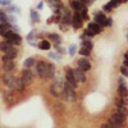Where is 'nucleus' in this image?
Here are the masks:
<instances>
[{
	"label": "nucleus",
	"mask_w": 128,
	"mask_h": 128,
	"mask_svg": "<svg viewBox=\"0 0 128 128\" xmlns=\"http://www.w3.org/2000/svg\"><path fill=\"white\" fill-rule=\"evenodd\" d=\"M14 80H16V77L10 72H5L3 76H2L3 84H4V86H6V87H9L12 91H14Z\"/></svg>",
	"instance_id": "nucleus-1"
},
{
	"label": "nucleus",
	"mask_w": 128,
	"mask_h": 128,
	"mask_svg": "<svg viewBox=\"0 0 128 128\" xmlns=\"http://www.w3.org/2000/svg\"><path fill=\"white\" fill-rule=\"evenodd\" d=\"M36 73L37 76L42 80H45L48 76V64L44 60H38L36 63Z\"/></svg>",
	"instance_id": "nucleus-2"
},
{
	"label": "nucleus",
	"mask_w": 128,
	"mask_h": 128,
	"mask_svg": "<svg viewBox=\"0 0 128 128\" xmlns=\"http://www.w3.org/2000/svg\"><path fill=\"white\" fill-rule=\"evenodd\" d=\"M66 82L69 83V86H70L72 88H74V90L77 88V82H78V81L76 80V77H74L73 68H70V67H67V68H66Z\"/></svg>",
	"instance_id": "nucleus-3"
},
{
	"label": "nucleus",
	"mask_w": 128,
	"mask_h": 128,
	"mask_svg": "<svg viewBox=\"0 0 128 128\" xmlns=\"http://www.w3.org/2000/svg\"><path fill=\"white\" fill-rule=\"evenodd\" d=\"M20 78H22V81L24 82L26 86H30V84L34 82L35 73H34V70H31L30 68H24L22 70V76H20Z\"/></svg>",
	"instance_id": "nucleus-4"
},
{
	"label": "nucleus",
	"mask_w": 128,
	"mask_h": 128,
	"mask_svg": "<svg viewBox=\"0 0 128 128\" xmlns=\"http://www.w3.org/2000/svg\"><path fill=\"white\" fill-rule=\"evenodd\" d=\"M124 120H126V116H124L122 113H119V112H116L115 114H113V115L110 116V119H109V122L113 123V124L116 126V127H120V126L124 123Z\"/></svg>",
	"instance_id": "nucleus-5"
},
{
	"label": "nucleus",
	"mask_w": 128,
	"mask_h": 128,
	"mask_svg": "<svg viewBox=\"0 0 128 128\" xmlns=\"http://www.w3.org/2000/svg\"><path fill=\"white\" fill-rule=\"evenodd\" d=\"M72 26H73L74 30H80L83 26V19H82V17L78 12H76L72 16Z\"/></svg>",
	"instance_id": "nucleus-6"
},
{
	"label": "nucleus",
	"mask_w": 128,
	"mask_h": 128,
	"mask_svg": "<svg viewBox=\"0 0 128 128\" xmlns=\"http://www.w3.org/2000/svg\"><path fill=\"white\" fill-rule=\"evenodd\" d=\"M18 55V50L16 48H12V49H9L6 52H4V55L2 56V60L5 62V60H14Z\"/></svg>",
	"instance_id": "nucleus-7"
},
{
	"label": "nucleus",
	"mask_w": 128,
	"mask_h": 128,
	"mask_svg": "<svg viewBox=\"0 0 128 128\" xmlns=\"http://www.w3.org/2000/svg\"><path fill=\"white\" fill-rule=\"evenodd\" d=\"M77 67L83 72H88L91 69V63L87 60V58H81L77 60Z\"/></svg>",
	"instance_id": "nucleus-8"
},
{
	"label": "nucleus",
	"mask_w": 128,
	"mask_h": 128,
	"mask_svg": "<svg viewBox=\"0 0 128 128\" xmlns=\"http://www.w3.org/2000/svg\"><path fill=\"white\" fill-rule=\"evenodd\" d=\"M94 20L96 23H99L101 27H105V20H106V16L102 10H98L95 13V17H94Z\"/></svg>",
	"instance_id": "nucleus-9"
},
{
	"label": "nucleus",
	"mask_w": 128,
	"mask_h": 128,
	"mask_svg": "<svg viewBox=\"0 0 128 128\" xmlns=\"http://www.w3.org/2000/svg\"><path fill=\"white\" fill-rule=\"evenodd\" d=\"M73 74L74 77H76V80L81 83H84L86 82V74H84V72L82 69H80L78 67L77 68H73Z\"/></svg>",
	"instance_id": "nucleus-10"
},
{
	"label": "nucleus",
	"mask_w": 128,
	"mask_h": 128,
	"mask_svg": "<svg viewBox=\"0 0 128 128\" xmlns=\"http://www.w3.org/2000/svg\"><path fill=\"white\" fill-rule=\"evenodd\" d=\"M62 90L63 88L59 86L58 83H54V84H51V86H50V95L52 96V98H60Z\"/></svg>",
	"instance_id": "nucleus-11"
},
{
	"label": "nucleus",
	"mask_w": 128,
	"mask_h": 128,
	"mask_svg": "<svg viewBox=\"0 0 128 128\" xmlns=\"http://www.w3.org/2000/svg\"><path fill=\"white\" fill-rule=\"evenodd\" d=\"M87 28L90 31H92L95 35H99V34H101V32H102V27L99 23H96V22H90L87 24Z\"/></svg>",
	"instance_id": "nucleus-12"
},
{
	"label": "nucleus",
	"mask_w": 128,
	"mask_h": 128,
	"mask_svg": "<svg viewBox=\"0 0 128 128\" xmlns=\"http://www.w3.org/2000/svg\"><path fill=\"white\" fill-rule=\"evenodd\" d=\"M3 99H4V101L6 102V104H12V102H14V99H16V96H14V92L10 90V91H5L4 94H3Z\"/></svg>",
	"instance_id": "nucleus-13"
},
{
	"label": "nucleus",
	"mask_w": 128,
	"mask_h": 128,
	"mask_svg": "<svg viewBox=\"0 0 128 128\" xmlns=\"http://www.w3.org/2000/svg\"><path fill=\"white\" fill-rule=\"evenodd\" d=\"M55 73H56L55 64H54V63H49V64H48V76H46V78H49V80L54 78V77H55Z\"/></svg>",
	"instance_id": "nucleus-14"
},
{
	"label": "nucleus",
	"mask_w": 128,
	"mask_h": 128,
	"mask_svg": "<svg viewBox=\"0 0 128 128\" xmlns=\"http://www.w3.org/2000/svg\"><path fill=\"white\" fill-rule=\"evenodd\" d=\"M24 87H26V84L22 81V78L16 77V80H14V91H23Z\"/></svg>",
	"instance_id": "nucleus-15"
},
{
	"label": "nucleus",
	"mask_w": 128,
	"mask_h": 128,
	"mask_svg": "<svg viewBox=\"0 0 128 128\" xmlns=\"http://www.w3.org/2000/svg\"><path fill=\"white\" fill-rule=\"evenodd\" d=\"M16 68V63L13 60H5L3 62V69L5 72H12Z\"/></svg>",
	"instance_id": "nucleus-16"
},
{
	"label": "nucleus",
	"mask_w": 128,
	"mask_h": 128,
	"mask_svg": "<svg viewBox=\"0 0 128 128\" xmlns=\"http://www.w3.org/2000/svg\"><path fill=\"white\" fill-rule=\"evenodd\" d=\"M69 4H70V8L74 10V12H80V10L84 6V5L80 2V0H70Z\"/></svg>",
	"instance_id": "nucleus-17"
},
{
	"label": "nucleus",
	"mask_w": 128,
	"mask_h": 128,
	"mask_svg": "<svg viewBox=\"0 0 128 128\" xmlns=\"http://www.w3.org/2000/svg\"><path fill=\"white\" fill-rule=\"evenodd\" d=\"M48 40L49 41H52L54 42V45H60L62 44V38L58 34H49L48 35Z\"/></svg>",
	"instance_id": "nucleus-18"
},
{
	"label": "nucleus",
	"mask_w": 128,
	"mask_h": 128,
	"mask_svg": "<svg viewBox=\"0 0 128 128\" xmlns=\"http://www.w3.org/2000/svg\"><path fill=\"white\" fill-rule=\"evenodd\" d=\"M37 46H38V49H41V50H46V51H48V50L51 49V42L45 38V40H41L40 44H38Z\"/></svg>",
	"instance_id": "nucleus-19"
},
{
	"label": "nucleus",
	"mask_w": 128,
	"mask_h": 128,
	"mask_svg": "<svg viewBox=\"0 0 128 128\" xmlns=\"http://www.w3.org/2000/svg\"><path fill=\"white\" fill-rule=\"evenodd\" d=\"M118 95H119V98H128V88L126 84L118 86Z\"/></svg>",
	"instance_id": "nucleus-20"
},
{
	"label": "nucleus",
	"mask_w": 128,
	"mask_h": 128,
	"mask_svg": "<svg viewBox=\"0 0 128 128\" xmlns=\"http://www.w3.org/2000/svg\"><path fill=\"white\" fill-rule=\"evenodd\" d=\"M23 66L24 68H31V67H35L36 66V59L35 58H27L24 62H23Z\"/></svg>",
	"instance_id": "nucleus-21"
},
{
	"label": "nucleus",
	"mask_w": 128,
	"mask_h": 128,
	"mask_svg": "<svg viewBox=\"0 0 128 128\" xmlns=\"http://www.w3.org/2000/svg\"><path fill=\"white\" fill-rule=\"evenodd\" d=\"M12 48H13V45H10L6 40L0 42V51H3V52H6L9 49H12Z\"/></svg>",
	"instance_id": "nucleus-22"
},
{
	"label": "nucleus",
	"mask_w": 128,
	"mask_h": 128,
	"mask_svg": "<svg viewBox=\"0 0 128 128\" xmlns=\"http://www.w3.org/2000/svg\"><path fill=\"white\" fill-rule=\"evenodd\" d=\"M48 56H49L50 59H52V60H55V62H56V60H58V62H60V60H62V58H63V56H62V54H59L58 51H50L49 54H48Z\"/></svg>",
	"instance_id": "nucleus-23"
},
{
	"label": "nucleus",
	"mask_w": 128,
	"mask_h": 128,
	"mask_svg": "<svg viewBox=\"0 0 128 128\" xmlns=\"http://www.w3.org/2000/svg\"><path fill=\"white\" fill-rule=\"evenodd\" d=\"M78 13L81 14V17H82V19H83V22H87V20H90V18H88V12H87V6H83Z\"/></svg>",
	"instance_id": "nucleus-24"
},
{
	"label": "nucleus",
	"mask_w": 128,
	"mask_h": 128,
	"mask_svg": "<svg viewBox=\"0 0 128 128\" xmlns=\"http://www.w3.org/2000/svg\"><path fill=\"white\" fill-rule=\"evenodd\" d=\"M81 46H82V48H86V49H88V50H92L94 44H92V41H90L88 38H86V40H83V41L81 42Z\"/></svg>",
	"instance_id": "nucleus-25"
},
{
	"label": "nucleus",
	"mask_w": 128,
	"mask_h": 128,
	"mask_svg": "<svg viewBox=\"0 0 128 128\" xmlns=\"http://www.w3.org/2000/svg\"><path fill=\"white\" fill-rule=\"evenodd\" d=\"M78 54L82 55V56H84V58H87V56H90V54H91V50H88V49H86V48H81V49L78 50Z\"/></svg>",
	"instance_id": "nucleus-26"
},
{
	"label": "nucleus",
	"mask_w": 128,
	"mask_h": 128,
	"mask_svg": "<svg viewBox=\"0 0 128 128\" xmlns=\"http://www.w3.org/2000/svg\"><path fill=\"white\" fill-rule=\"evenodd\" d=\"M31 18L34 22H40V14L36 12L35 9H31Z\"/></svg>",
	"instance_id": "nucleus-27"
},
{
	"label": "nucleus",
	"mask_w": 128,
	"mask_h": 128,
	"mask_svg": "<svg viewBox=\"0 0 128 128\" xmlns=\"http://www.w3.org/2000/svg\"><path fill=\"white\" fill-rule=\"evenodd\" d=\"M8 16L5 14L4 10H0V23H8Z\"/></svg>",
	"instance_id": "nucleus-28"
},
{
	"label": "nucleus",
	"mask_w": 128,
	"mask_h": 128,
	"mask_svg": "<svg viewBox=\"0 0 128 128\" xmlns=\"http://www.w3.org/2000/svg\"><path fill=\"white\" fill-rule=\"evenodd\" d=\"M76 51H77V46H76V45H69V48H68V54H69L70 56H74Z\"/></svg>",
	"instance_id": "nucleus-29"
},
{
	"label": "nucleus",
	"mask_w": 128,
	"mask_h": 128,
	"mask_svg": "<svg viewBox=\"0 0 128 128\" xmlns=\"http://www.w3.org/2000/svg\"><path fill=\"white\" fill-rule=\"evenodd\" d=\"M123 3V0H110V2H109V4H110V6L114 9V8H116V6H118V5H120Z\"/></svg>",
	"instance_id": "nucleus-30"
},
{
	"label": "nucleus",
	"mask_w": 128,
	"mask_h": 128,
	"mask_svg": "<svg viewBox=\"0 0 128 128\" xmlns=\"http://www.w3.org/2000/svg\"><path fill=\"white\" fill-rule=\"evenodd\" d=\"M34 38H36V32L35 31H31L30 34L26 36V40L30 41V42H32V40H34Z\"/></svg>",
	"instance_id": "nucleus-31"
},
{
	"label": "nucleus",
	"mask_w": 128,
	"mask_h": 128,
	"mask_svg": "<svg viewBox=\"0 0 128 128\" xmlns=\"http://www.w3.org/2000/svg\"><path fill=\"white\" fill-rule=\"evenodd\" d=\"M112 10H113V8L110 6L109 3H108V4H105V5L102 6V12H104V13H110Z\"/></svg>",
	"instance_id": "nucleus-32"
},
{
	"label": "nucleus",
	"mask_w": 128,
	"mask_h": 128,
	"mask_svg": "<svg viewBox=\"0 0 128 128\" xmlns=\"http://www.w3.org/2000/svg\"><path fill=\"white\" fill-rule=\"evenodd\" d=\"M101 128H118V127L114 126V124L110 123V122H106V123H102V124H101Z\"/></svg>",
	"instance_id": "nucleus-33"
},
{
	"label": "nucleus",
	"mask_w": 128,
	"mask_h": 128,
	"mask_svg": "<svg viewBox=\"0 0 128 128\" xmlns=\"http://www.w3.org/2000/svg\"><path fill=\"white\" fill-rule=\"evenodd\" d=\"M120 73H122L123 77H127V78H128V68H127V67L122 66V67H120Z\"/></svg>",
	"instance_id": "nucleus-34"
},
{
	"label": "nucleus",
	"mask_w": 128,
	"mask_h": 128,
	"mask_svg": "<svg viewBox=\"0 0 128 128\" xmlns=\"http://www.w3.org/2000/svg\"><path fill=\"white\" fill-rule=\"evenodd\" d=\"M83 35L86 36V37H94V36H95V34H94L92 31H90L88 28H86V30L83 31Z\"/></svg>",
	"instance_id": "nucleus-35"
},
{
	"label": "nucleus",
	"mask_w": 128,
	"mask_h": 128,
	"mask_svg": "<svg viewBox=\"0 0 128 128\" xmlns=\"http://www.w3.org/2000/svg\"><path fill=\"white\" fill-rule=\"evenodd\" d=\"M54 48H55V50L59 52V54H64V52H66V49L62 48L60 45H54Z\"/></svg>",
	"instance_id": "nucleus-36"
},
{
	"label": "nucleus",
	"mask_w": 128,
	"mask_h": 128,
	"mask_svg": "<svg viewBox=\"0 0 128 128\" xmlns=\"http://www.w3.org/2000/svg\"><path fill=\"white\" fill-rule=\"evenodd\" d=\"M6 12H17V13H19V8L18 6H9V8H6Z\"/></svg>",
	"instance_id": "nucleus-37"
},
{
	"label": "nucleus",
	"mask_w": 128,
	"mask_h": 128,
	"mask_svg": "<svg viewBox=\"0 0 128 128\" xmlns=\"http://www.w3.org/2000/svg\"><path fill=\"white\" fill-rule=\"evenodd\" d=\"M113 24V19L112 18H106V20H105V27H110Z\"/></svg>",
	"instance_id": "nucleus-38"
},
{
	"label": "nucleus",
	"mask_w": 128,
	"mask_h": 128,
	"mask_svg": "<svg viewBox=\"0 0 128 128\" xmlns=\"http://www.w3.org/2000/svg\"><path fill=\"white\" fill-rule=\"evenodd\" d=\"M122 84H126V83H124L123 77H119V78H118V86H122Z\"/></svg>",
	"instance_id": "nucleus-39"
},
{
	"label": "nucleus",
	"mask_w": 128,
	"mask_h": 128,
	"mask_svg": "<svg viewBox=\"0 0 128 128\" xmlns=\"http://www.w3.org/2000/svg\"><path fill=\"white\" fill-rule=\"evenodd\" d=\"M123 66L128 68V59H124V60H123Z\"/></svg>",
	"instance_id": "nucleus-40"
},
{
	"label": "nucleus",
	"mask_w": 128,
	"mask_h": 128,
	"mask_svg": "<svg viewBox=\"0 0 128 128\" xmlns=\"http://www.w3.org/2000/svg\"><path fill=\"white\" fill-rule=\"evenodd\" d=\"M42 6H44V4H42V3H40V4L37 5V9H42Z\"/></svg>",
	"instance_id": "nucleus-41"
},
{
	"label": "nucleus",
	"mask_w": 128,
	"mask_h": 128,
	"mask_svg": "<svg viewBox=\"0 0 128 128\" xmlns=\"http://www.w3.org/2000/svg\"><path fill=\"white\" fill-rule=\"evenodd\" d=\"M124 59H128V51H127L126 54H124Z\"/></svg>",
	"instance_id": "nucleus-42"
},
{
	"label": "nucleus",
	"mask_w": 128,
	"mask_h": 128,
	"mask_svg": "<svg viewBox=\"0 0 128 128\" xmlns=\"http://www.w3.org/2000/svg\"><path fill=\"white\" fill-rule=\"evenodd\" d=\"M127 40H128V34H127Z\"/></svg>",
	"instance_id": "nucleus-43"
}]
</instances>
